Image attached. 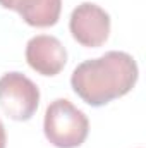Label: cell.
I'll return each mask as SVG.
<instances>
[{
    "mask_svg": "<svg viewBox=\"0 0 146 148\" xmlns=\"http://www.w3.org/2000/svg\"><path fill=\"white\" fill-rule=\"evenodd\" d=\"M40 105V90L24 74L7 73L0 77V107L14 121H29Z\"/></svg>",
    "mask_w": 146,
    "mask_h": 148,
    "instance_id": "obj_3",
    "label": "cell"
},
{
    "mask_svg": "<svg viewBox=\"0 0 146 148\" xmlns=\"http://www.w3.org/2000/svg\"><path fill=\"white\" fill-rule=\"evenodd\" d=\"M138 76V64L132 55L112 50L98 59L81 62L72 71L71 86L84 103L102 107L127 95Z\"/></svg>",
    "mask_w": 146,
    "mask_h": 148,
    "instance_id": "obj_1",
    "label": "cell"
},
{
    "mask_svg": "<svg viewBox=\"0 0 146 148\" xmlns=\"http://www.w3.org/2000/svg\"><path fill=\"white\" fill-rule=\"evenodd\" d=\"M69 29L79 45L88 48H98L108 40L110 16L100 5L84 2L72 10L69 19Z\"/></svg>",
    "mask_w": 146,
    "mask_h": 148,
    "instance_id": "obj_4",
    "label": "cell"
},
{
    "mask_svg": "<svg viewBox=\"0 0 146 148\" xmlns=\"http://www.w3.org/2000/svg\"><path fill=\"white\" fill-rule=\"evenodd\" d=\"M43 131L46 140L57 148H77L89 133L86 114L65 98L53 100L45 112Z\"/></svg>",
    "mask_w": 146,
    "mask_h": 148,
    "instance_id": "obj_2",
    "label": "cell"
},
{
    "mask_svg": "<svg viewBox=\"0 0 146 148\" xmlns=\"http://www.w3.org/2000/svg\"><path fill=\"white\" fill-rule=\"evenodd\" d=\"M5 143H7V136H5V127L0 121V148H5Z\"/></svg>",
    "mask_w": 146,
    "mask_h": 148,
    "instance_id": "obj_7",
    "label": "cell"
},
{
    "mask_svg": "<svg viewBox=\"0 0 146 148\" xmlns=\"http://www.w3.org/2000/svg\"><path fill=\"white\" fill-rule=\"evenodd\" d=\"M26 62L41 76H57L67 64V52L59 38L36 35L26 45Z\"/></svg>",
    "mask_w": 146,
    "mask_h": 148,
    "instance_id": "obj_5",
    "label": "cell"
},
{
    "mask_svg": "<svg viewBox=\"0 0 146 148\" xmlns=\"http://www.w3.org/2000/svg\"><path fill=\"white\" fill-rule=\"evenodd\" d=\"M0 5L16 10L26 24L35 28L57 24L62 10V0H0Z\"/></svg>",
    "mask_w": 146,
    "mask_h": 148,
    "instance_id": "obj_6",
    "label": "cell"
}]
</instances>
